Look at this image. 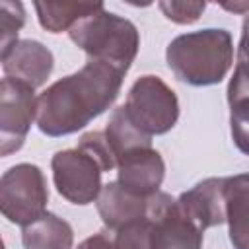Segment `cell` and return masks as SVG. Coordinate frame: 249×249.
<instances>
[{"instance_id": "obj_23", "label": "cell", "mask_w": 249, "mask_h": 249, "mask_svg": "<svg viewBox=\"0 0 249 249\" xmlns=\"http://www.w3.org/2000/svg\"><path fill=\"white\" fill-rule=\"evenodd\" d=\"M78 249H115V241L107 233L99 231V233H93V235L86 237L78 245Z\"/></svg>"}, {"instance_id": "obj_22", "label": "cell", "mask_w": 249, "mask_h": 249, "mask_svg": "<svg viewBox=\"0 0 249 249\" xmlns=\"http://www.w3.org/2000/svg\"><path fill=\"white\" fill-rule=\"evenodd\" d=\"M158 8L163 12V16L169 21L187 25V23H195L202 12L206 10L204 2H177V0H163L158 4Z\"/></svg>"}, {"instance_id": "obj_15", "label": "cell", "mask_w": 249, "mask_h": 249, "mask_svg": "<svg viewBox=\"0 0 249 249\" xmlns=\"http://www.w3.org/2000/svg\"><path fill=\"white\" fill-rule=\"evenodd\" d=\"M35 12L39 18V23L43 29L51 33H62L70 31L82 18L93 14L103 4H89V2H78V4H56V2H35Z\"/></svg>"}, {"instance_id": "obj_5", "label": "cell", "mask_w": 249, "mask_h": 249, "mask_svg": "<svg viewBox=\"0 0 249 249\" xmlns=\"http://www.w3.org/2000/svg\"><path fill=\"white\" fill-rule=\"evenodd\" d=\"M49 189L41 167L33 163H18L0 179V210L2 216L18 226H27L47 210Z\"/></svg>"}, {"instance_id": "obj_24", "label": "cell", "mask_w": 249, "mask_h": 249, "mask_svg": "<svg viewBox=\"0 0 249 249\" xmlns=\"http://www.w3.org/2000/svg\"><path fill=\"white\" fill-rule=\"evenodd\" d=\"M224 10L235 12V14H249V2H233V4H222Z\"/></svg>"}, {"instance_id": "obj_18", "label": "cell", "mask_w": 249, "mask_h": 249, "mask_svg": "<svg viewBox=\"0 0 249 249\" xmlns=\"http://www.w3.org/2000/svg\"><path fill=\"white\" fill-rule=\"evenodd\" d=\"M113 241H115V249H152L148 216H142L119 228Z\"/></svg>"}, {"instance_id": "obj_14", "label": "cell", "mask_w": 249, "mask_h": 249, "mask_svg": "<svg viewBox=\"0 0 249 249\" xmlns=\"http://www.w3.org/2000/svg\"><path fill=\"white\" fill-rule=\"evenodd\" d=\"M21 243L25 249H72L74 231L66 220L45 212L21 228Z\"/></svg>"}, {"instance_id": "obj_13", "label": "cell", "mask_w": 249, "mask_h": 249, "mask_svg": "<svg viewBox=\"0 0 249 249\" xmlns=\"http://www.w3.org/2000/svg\"><path fill=\"white\" fill-rule=\"evenodd\" d=\"M226 222L233 249H249V173L226 177Z\"/></svg>"}, {"instance_id": "obj_3", "label": "cell", "mask_w": 249, "mask_h": 249, "mask_svg": "<svg viewBox=\"0 0 249 249\" xmlns=\"http://www.w3.org/2000/svg\"><path fill=\"white\" fill-rule=\"evenodd\" d=\"M68 35L88 58L103 60L124 72H128L140 47L136 25L123 16L107 12L105 6L82 18Z\"/></svg>"}, {"instance_id": "obj_7", "label": "cell", "mask_w": 249, "mask_h": 249, "mask_svg": "<svg viewBox=\"0 0 249 249\" xmlns=\"http://www.w3.org/2000/svg\"><path fill=\"white\" fill-rule=\"evenodd\" d=\"M152 249H202V230L181 210L177 198L158 191L148 196Z\"/></svg>"}, {"instance_id": "obj_12", "label": "cell", "mask_w": 249, "mask_h": 249, "mask_svg": "<svg viewBox=\"0 0 249 249\" xmlns=\"http://www.w3.org/2000/svg\"><path fill=\"white\" fill-rule=\"evenodd\" d=\"M95 204H97V212L105 228L117 231L124 224L146 216L148 198L130 193L119 181H111L103 185Z\"/></svg>"}, {"instance_id": "obj_19", "label": "cell", "mask_w": 249, "mask_h": 249, "mask_svg": "<svg viewBox=\"0 0 249 249\" xmlns=\"http://www.w3.org/2000/svg\"><path fill=\"white\" fill-rule=\"evenodd\" d=\"M25 23V10L21 2L2 0L0 2V31H2V51L18 41V31Z\"/></svg>"}, {"instance_id": "obj_10", "label": "cell", "mask_w": 249, "mask_h": 249, "mask_svg": "<svg viewBox=\"0 0 249 249\" xmlns=\"http://www.w3.org/2000/svg\"><path fill=\"white\" fill-rule=\"evenodd\" d=\"M54 66L53 53L39 41L21 39L2 51V70L8 78L19 80L33 89L43 86Z\"/></svg>"}, {"instance_id": "obj_21", "label": "cell", "mask_w": 249, "mask_h": 249, "mask_svg": "<svg viewBox=\"0 0 249 249\" xmlns=\"http://www.w3.org/2000/svg\"><path fill=\"white\" fill-rule=\"evenodd\" d=\"M230 132L237 150L249 156V97L230 105Z\"/></svg>"}, {"instance_id": "obj_6", "label": "cell", "mask_w": 249, "mask_h": 249, "mask_svg": "<svg viewBox=\"0 0 249 249\" xmlns=\"http://www.w3.org/2000/svg\"><path fill=\"white\" fill-rule=\"evenodd\" d=\"M53 181L62 198L72 204H89L97 200L101 185V163L88 152L76 148L60 150L51 160Z\"/></svg>"}, {"instance_id": "obj_1", "label": "cell", "mask_w": 249, "mask_h": 249, "mask_svg": "<svg viewBox=\"0 0 249 249\" xmlns=\"http://www.w3.org/2000/svg\"><path fill=\"white\" fill-rule=\"evenodd\" d=\"M124 70L88 58L74 74L51 84L37 97V126L47 136L78 132L117 99Z\"/></svg>"}, {"instance_id": "obj_8", "label": "cell", "mask_w": 249, "mask_h": 249, "mask_svg": "<svg viewBox=\"0 0 249 249\" xmlns=\"http://www.w3.org/2000/svg\"><path fill=\"white\" fill-rule=\"evenodd\" d=\"M37 121V97L33 88L4 76L0 86V154L18 152Z\"/></svg>"}, {"instance_id": "obj_11", "label": "cell", "mask_w": 249, "mask_h": 249, "mask_svg": "<svg viewBox=\"0 0 249 249\" xmlns=\"http://www.w3.org/2000/svg\"><path fill=\"white\" fill-rule=\"evenodd\" d=\"M185 216L202 231L226 222V177H208L177 198Z\"/></svg>"}, {"instance_id": "obj_2", "label": "cell", "mask_w": 249, "mask_h": 249, "mask_svg": "<svg viewBox=\"0 0 249 249\" xmlns=\"http://www.w3.org/2000/svg\"><path fill=\"white\" fill-rule=\"evenodd\" d=\"M165 60L177 80L189 86L220 84L233 62L230 31L208 27L175 37L165 49Z\"/></svg>"}, {"instance_id": "obj_20", "label": "cell", "mask_w": 249, "mask_h": 249, "mask_svg": "<svg viewBox=\"0 0 249 249\" xmlns=\"http://www.w3.org/2000/svg\"><path fill=\"white\" fill-rule=\"evenodd\" d=\"M78 148L88 152L89 156H93L103 171H111L113 167H117V158H115V152L109 144V138L105 132H99V130H91V132H86L80 142H78Z\"/></svg>"}, {"instance_id": "obj_4", "label": "cell", "mask_w": 249, "mask_h": 249, "mask_svg": "<svg viewBox=\"0 0 249 249\" xmlns=\"http://www.w3.org/2000/svg\"><path fill=\"white\" fill-rule=\"evenodd\" d=\"M124 111L130 121L148 136L169 132L179 119L175 91L158 76H142L128 89Z\"/></svg>"}, {"instance_id": "obj_16", "label": "cell", "mask_w": 249, "mask_h": 249, "mask_svg": "<svg viewBox=\"0 0 249 249\" xmlns=\"http://www.w3.org/2000/svg\"><path fill=\"white\" fill-rule=\"evenodd\" d=\"M105 134L109 138V144L115 152V158H119L124 152H130L134 148L152 146V136L144 134L126 115L124 105L117 107L111 113V119L105 126Z\"/></svg>"}, {"instance_id": "obj_17", "label": "cell", "mask_w": 249, "mask_h": 249, "mask_svg": "<svg viewBox=\"0 0 249 249\" xmlns=\"http://www.w3.org/2000/svg\"><path fill=\"white\" fill-rule=\"evenodd\" d=\"M249 97V14L241 25V39L237 45V64L228 84V103H235Z\"/></svg>"}, {"instance_id": "obj_9", "label": "cell", "mask_w": 249, "mask_h": 249, "mask_svg": "<svg viewBox=\"0 0 249 249\" xmlns=\"http://www.w3.org/2000/svg\"><path fill=\"white\" fill-rule=\"evenodd\" d=\"M165 177V163L152 146L134 148L117 158V181L138 196H152Z\"/></svg>"}]
</instances>
